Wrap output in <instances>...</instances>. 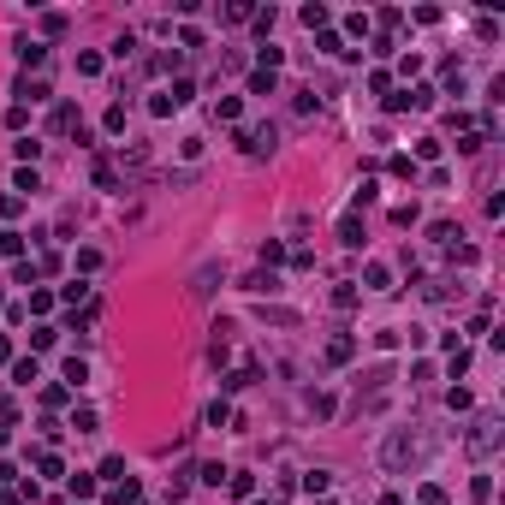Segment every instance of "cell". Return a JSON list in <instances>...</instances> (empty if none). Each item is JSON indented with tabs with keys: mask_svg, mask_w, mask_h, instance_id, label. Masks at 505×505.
I'll return each mask as SVG.
<instances>
[{
	"mask_svg": "<svg viewBox=\"0 0 505 505\" xmlns=\"http://www.w3.org/2000/svg\"><path fill=\"white\" fill-rule=\"evenodd\" d=\"M416 458H422V434H416V428H392V434H386V446H381L386 470H410Z\"/></svg>",
	"mask_w": 505,
	"mask_h": 505,
	"instance_id": "1",
	"label": "cell"
},
{
	"mask_svg": "<svg viewBox=\"0 0 505 505\" xmlns=\"http://www.w3.org/2000/svg\"><path fill=\"white\" fill-rule=\"evenodd\" d=\"M422 505H446V488H434V482H428V488H422Z\"/></svg>",
	"mask_w": 505,
	"mask_h": 505,
	"instance_id": "29",
	"label": "cell"
},
{
	"mask_svg": "<svg viewBox=\"0 0 505 505\" xmlns=\"http://www.w3.org/2000/svg\"><path fill=\"white\" fill-rule=\"evenodd\" d=\"M262 262H267V267L285 262V244H280V238H267V244H262Z\"/></svg>",
	"mask_w": 505,
	"mask_h": 505,
	"instance_id": "25",
	"label": "cell"
},
{
	"mask_svg": "<svg viewBox=\"0 0 505 505\" xmlns=\"http://www.w3.org/2000/svg\"><path fill=\"white\" fill-rule=\"evenodd\" d=\"M452 238H458V226H452V220H434L428 226V244H452Z\"/></svg>",
	"mask_w": 505,
	"mask_h": 505,
	"instance_id": "16",
	"label": "cell"
},
{
	"mask_svg": "<svg viewBox=\"0 0 505 505\" xmlns=\"http://www.w3.org/2000/svg\"><path fill=\"white\" fill-rule=\"evenodd\" d=\"M36 470H42V475H59V452H36Z\"/></svg>",
	"mask_w": 505,
	"mask_h": 505,
	"instance_id": "27",
	"label": "cell"
},
{
	"mask_svg": "<svg viewBox=\"0 0 505 505\" xmlns=\"http://www.w3.org/2000/svg\"><path fill=\"white\" fill-rule=\"evenodd\" d=\"M18 191H42V178H36V166H18V178H12Z\"/></svg>",
	"mask_w": 505,
	"mask_h": 505,
	"instance_id": "24",
	"label": "cell"
},
{
	"mask_svg": "<svg viewBox=\"0 0 505 505\" xmlns=\"http://www.w3.org/2000/svg\"><path fill=\"white\" fill-rule=\"evenodd\" d=\"M226 488H232V499H250V493H256V482H250L244 470H226Z\"/></svg>",
	"mask_w": 505,
	"mask_h": 505,
	"instance_id": "7",
	"label": "cell"
},
{
	"mask_svg": "<svg viewBox=\"0 0 505 505\" xmlns=\"http://www.w3.org/2000/svg\"><path fill=\"white\" fill-rule=\"evenodd\" d=\"M6 356H12V339H0V363H6Z\"/></svg>",
	"mask_w": 505,
	"mask_h": 505,
	"instance_id": "31",
	"label": "cell"
},
{
	"mask_svg": "<svg viewBox=\"0 0 505 505\" xmlns=\"http://www.w3.org/2000/svg\"><path fill=\"white\" fill-rule=\"evenodd\" d=\"M339 244H345V250H363V220H356V214L339 220Z\"/></svg>",
	"mask_w": 505,
	"mask_h": 505,
	"instance_id": "5",
	"label": "cell"
},
{
	"mask_svg": "<svg viewBox=\"0 0 505 505\" xmlns=\"http://www.w3.org/2000/svg\"><path fill=\"white\" fill-rule=\"evenodd\" d=\"M54 309V292H42V285H36V292H30V315H48Z\"/></svg>",
	"mask_w": 505,
	"mask_h": 505,
	"instance_id": "18",
	"label": "cell"
},
{
	"mask_svg": "<svg viewBox=\"0 0 505 505\" xmlns=\"http://www.w3.org/2000/svg\"><path fill=\"white\" fill-rule=\"evenodd\" d=\"M18 59H24V72H30V66H42V59H48V48H42V42H30V36H24V42H18Z\"/></svg>",
	"mask_w": 505,
	"mask_h": 505,
	"instance_id": "10",
	"label": "cell"
},
{
	"mask_svg": "<svg viewBox=\"0 0 505 505\" xmlns=\"http://www.w3.org/2000/svg\"><path fill=\"white\" fill-rule=\"evenodd\" d=\"M309 505H333V499H309Z\"/></svg>",
	"mask_w": 505,
	"mask_h": 505,
	"instance_id": "32",
	"label": "cell"
},
{
	"mask_svg": "<svg viewBox=\"0 0 505 505\" xmlns=\"http://www.w3.org/2000/svg\"><path fill=\"white\" fill-rule=\"evenodd\" d=\"M12 149H18V161H24V166H30V161H36V155H42V143H36V137H18V143H12Z\"/></svg>",
	"mask_w": 505,
	"mask_h": 505,
	"instance_id": "20",
	"label": "cell"
},
{
	"mask_svg": "<svg viewBox=\"0 0 505 505\" xmlns=\"http://www.w3.org/2000/svg\"><path fill=\"white\" fill-rule=\"evenodd\" d=\"M166 102H173V107H184V102H196V84H191V77H178V84H173V89H166Z\"/></svg>",
	"mask_w": 505,
	"mask_h": 505,
	"instance_id": "11",
	"label": "cell"
},
{
	"mask_svg": "<svg viewBox=\"0 0 505 505\" xmlns=\"http://www.w3.org/2000/svg\"><path fill=\"white\" fill-rule=\"evenodd\" d=\"M446 404H452V410H475V392H470V386H452V392H446Z\"/></svg>",
	"mask_w": 505,
	"mask_h": 505,
	"instance_id": "15",
	"label": "cell"
},
{
	"mask_svg": "<svg viewBox=\"0 0 505 505\" xmlns=\"http://www.w3.org/2000/svg\"><path fill=\"white\" fill-rule=\"evenodd\" d=\"M12 95H18V107H30V102H48V84H42V77H18V89H12Z\"/></svg>",
	"mask_w": 505,
	"mask_h": 505,
	"instance_id": "3",
	"label": "cell"
},
{
	"mask_svg": "<svg viewBox=\"0 0 505 505\" xmlns=\"http://www.w3.org/2000/svg\"><path fill=\"white\" fill-rule=\"evenodd\" d=\"M12 381H18V386H36V381H42V363H36V356H24V363H12Z\"/></svg>",
	"mask_w": 505,
	"mask_h": 505,
	"instance_id": "6",
	"label": "cell"
},
{
	"mask_svg": "<svg viewBox=\"0 0 505 505\" xmlns=\"http://www.w3.org/2000/svg\"><path fill=\"white\" fill-rule=\"evenodd\" d=\"M363 285H369V292H392V267H386V262H369V267H363Z\"/></svg>",
	"mask_w": 505,
	"mask_h": 505,
	"instance_id": "4",
	"label": "cell"
},
{
	"mask_svg": "<svg viewBox=\"0 0 505 505\" xmlns=\"http://www.w3.org/2000/svg\"><path fill=\"white\" fill-rule=\"evenodd\" d=\"M351 351H356V339H345V333L327 339V363H351Z\"/></svg>",
	"mask_w": 505,
	"mask_h": 505,
	"instance_id": "8",
	"label": "cell"
},
{
	"mask_svg": "<svg viewBox=\"0 0 505 505\" xmlns=\"http://www.w3.org/2000/svg\"><path fill=\"white\" fill-rule=\"evenodd\" d=\"M410 107H434V84H416L410 89Z\"/></svg>",
	"mask_w": 505,
	"mask_h": 505,
	"instance_id": "26",
	"label": "cell"
},
{
	"mask_svg": "<svg viewBox=\"0 0 505 505\" xmlns=\"http://www.w3.org/2000/svg\"><path fill=\"white\" fill-rule=\"evenodd\" d=\"M303 24H309V30H327V6H321V0H315V6H303Z\"/></svg>",
	"mask_w": 505,
	"mask_h": 505,
	"instance_id": "23",
	"label": "cell"
},
{
	"mask_svg": "<svg viewBox=\"0 0 505 505\" xmlns=\"http://www.w3.org/2000/svg\"><path fill=\"white\" fill-rule=\"evenodd\" d=\"M493 446H499V416H482V422L470 428V452L482 458V452H493Z\"/></svg>",
	"mask_w": 505,
	"mask_h": 505,
	"instance_id": "2",
	"label": "cell"
},
{
	"mask_svg": "<svg viewBox=\"0 0 505 505\" xmlns=\"http://www.w3.org/2000/svg\"><path fill=\"white\" fill-rule=\"evenodd\" d=\"M256 505H274V499H256Z\"/></svg>",
	"mask_w": 505,
	"mask_h": 505,
	"instance_id": "33",
	"label": "cell"
},
{
	"mask_svg": "<svg viewBox=\"0 0 505 505\" xmlns=\"http://www.w3.org/2000/svg\"><path fill=\"white\" fill-rule=\"evenodd\" d=\"M250 95H274V72H262V66H256V72H250Z\"/></svg>",
	"mask_w": 505,
	"mask_h": 505,
	"instance_id": "17",
	"label": "cell"
},
{
	"mask_svg": "<svg viewBox=\"0 0 505 505\" xmlns=\"http://www.w3.org/2000/svg\"><path fill=\"white\" fill-rule=\"evenodd\" d=\"M327 482H333L327 470H309V475H303V493H309V499H321V493H327Z\"/></svg>",
	"mask_w": 505,
	"mask_h": 505,
	"instance_id": "14",
	"label": "cell"
},
{
	"mask_svg": "<svg viewBox=\"0 0 505 505\" xmlns=\"http://www.w3.org/2000/svg\"><path fill=\"white\" fill-rule=\"evenodd\" d=\"M102 475L107 482H125V458H102Z\"/></svg>",
	"mask_w": 505,
	"mask_h": 505,
	"instance_id": "28",
	"label": "cell"
},
{
	"mask_svg": "<svg viewBox=\"0 0 505 505\" xmlns=\"http://www.w3.org/2000/svg\"><path fill=\"white\" fill-rule=\"evenodd\" d=\"M72 428H77V434L95 428V410H89V404H77V410H72Z\"/></svg>",
	"mask_w": 505,
	"mask_h": 505,
	"instance_id": "22",
	"label": "cell"
},
{
	"mask_svg": "<svg viewBox=\"0 0 505 505\" xmlns=\"http://www.w3.org/2000/svg\"><path fill=\"white\" fill-rule=\"evenodd\" d=\"M54 339H59V327H48V321L36 327V333H30V345H36V351H48V345H54Z\"/></svg>",
	"mask_w": 505,
	"mask_h": 505,
	"instance_id": "21",
	"label": "cell"
},
{
	"mask_svg": "<svg viewBox=\"0 0 505 505\" xmlns=\"http://www.w3.org/2000/svg\"><path fill=\"white\" fill-rule=\"evenodd\" d=\"M6 440H12V422H0V446H6Z\"/></svg>",
	"mask_w": 505,
	"mask_h": 505,
	"instance_id": "30",
	"label": "cell"
},
{
	"mask_svg": "<svg viewBox=\"0 0 505 505\" xmlns=\"http://www.w3.org/2000/svg\"><path fill=\"white\" fill-rule=\"evenodd\" d=\"M89 381V363L84 356H66V386H84Z\"/></svg>",
	"mask_w": 505,
	"mask_h": 505,
	"instance_id": "13",
	"label": "cell"
},
{
	"mask_svg": "<svg viewBox=\"0 0 505 505\" xmlns=\"http://www.w3.org/2000/svg\"><path fill=\"white\" fill-rule=\"evenodd\" d=\"M66 488H72V499H89V493H95V475L77 470V475H66Z\"/></svg>",
	"mask_w": 505,
	"mask_h": 505,
	"instance_id": "12",
	"label": "cell"
},
{
	"mask_svg": "<svg viewBox=\"0 0 505 505\" xmlns=\"http://www.w3.org/2000/svg\"><path fill=\"white\" fill-rule=\"evenodd\" d=\"M250 381H256V363H244V369H232V374H226L220 386H226V392H244V386H250Z\"/></svg>",
	"mask_w": 505,
	"mask_h": 505,
	"instance_id": "9",
	"label": "cell"
},
{
	"mask_svg": "<svg viewBox=\"0 0 505 505\" xmlns=\"http://www.w3.org/2000/svg\"><path fill=\"white\" fill-rule=\"evenodd\" d=\"M226 422H232V410H226V399H214L208 404V428H226Z\"/></svg>",
	"mask_w": 505,
	"mask_h": 505,
	"instance_id": "19",
	"label": "cell"
}]
</instances>
